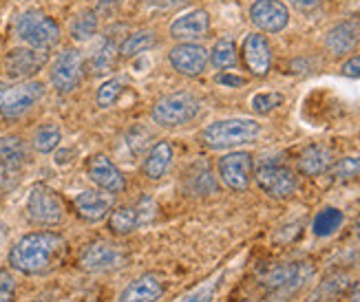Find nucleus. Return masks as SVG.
<instances>
[{"instance_id": "nucleus-43", "label": "nucleus", "mask_w": 360, "mask_h": 302, "mask_svg": "<svg viewBox=\"0 0 360 302\" xmlns=\"http://www.w3.org/2000/svg\"><path fill=\"white\" fill-rule=\"evenodd\" d=\"M352 302H360V284L354 289V294H352Z\"/></svg>"}, {"instance_id": "nucleus-8", "label": "nucleus", "mask_w": 360, "mask_h": 302, "mask_svg": "<svg viewBox=\"0 0 360 302\" xmlns=\"http://www.w3.org/2000/svg\"><path fill=\"white\" fill-rule=\"evenodd\" d=\"M129 256L120 245H113L108 241H96L91 243L80 256V269L89 274H106L115 272L127 265Z\"/></svg>"}, {"instance_id": "nucleus-31", "label": "nucleus", "mask_w": 360, "mask_h": 302, "mask_svg": "<svg viewBox=\"0 0 360 302\" xmlns=\"http://www.w3.org/2000/svg\"><path fill=\"white\" fill-rule=\"evenodd\" d=\"M124 91V79L122 77H113V79H106V82L98 88L96 95V102L100 108H111Z\"/></svg>"}, {"instance_id": "nucleus-41", "label": "nucleus", "mask_w": 360, "mask_h": 302, "mask_svg": "<svg viewBox=\"0 0 360 302\" xmlns=\"http://www.w3.org/2000/svg\"><path fill=\"white\" fill-rule=\"evenodd\" d=\"M146 3H148L150 7H160V9H166V7H170V5H175L177 0H146Z\"/></svg>"}, {"instance_id": "nucleus-24", "label": "nucleus", "mask_w": 360, "mask_h": 302, "mask_svg": "<svg viewBox=\"0 0 360 302\" xmlns=\"http://www.w3.org/2000/svg\"><path fill=\"white\" fill-rule=\"evenodd\" d=\"M139 223H142V221H139L137 208L122 205V208H115L113 212H108V230L117 236H127V234L135 232Z\"/></svg>"}, {"instance_id": "nucleus-7", "label": "nucleus", "mask_w": 360, "mask_h": 302, "mask_svg": "<svg viewBox=\"0 0 360 302\" xmlns=\"http://www.w3.org/2000/svg\"><path fill=\"white\" fill-rule=\"evenodd\" d=\"M255 179L263 192L270 195L272 199H288L296 190L294 172L288 166L274 162V159L263 157V162H259V166L255 170Z\"/></svg>"}, {"instance_id": "nucleus-20", "label": "nucleus", "mask_w": 360, "mask_h": 302, "mask_svg": "<svg viewBox=\"0 0 360 302\" xmlns=\"http://www.w3.org/2000/svg\"><path fill=\"white\" fill-rule=\"evenodd\" d=\"M164 296V284L158 280V276L144 274L135 278L127 289L122 291L117 302H158Z\"/></svg>"}, {"instance_id": "nucleus-6", "label": "nucleus", "mask_w": 360, "mask_h": 302, "mask_svg": "<svg viewBox=\"0 0 360 302\" xmlns=\"http://www.w3.org/2000/svg\"><path fill=\"white\" fill-rule=\"evenodd\" d=\"M27 216L31 223L42 225V228H53L58 225L62 216H65V208H62L60 197L46 185H34L29 190L27 197Z\"/></svg>"}, {"instance_id": "nucleus-30", "label": "nucleus", "mask_w": 360, "mask_h": 302, "mask_svg": "<svg viewBox=\"0 0 360 302\" xmlns=\"http://www.w3.org/2000/svg\"><path fill=\"white\" fill-rule=\"evenodd\" d=\"M98 34V13L96 11H84L77 15L71 25V38L77 42H86Z\"/></svg>"}, {"instance_id": "nucleus-18", "label": "nucleus", "mask_w": 360, "mask_h": 302, "mask_svg": "<svg viewBox=\"0 0 360 302\" xmlns=\"http://www.w3.org/2000/svg\"><path fill=\"white\" fill-rule=\"evenodd\" d=\"M243 60H245V67L255 75H259V77L268 75V71L272 67V51H270V44L265 40V36L250 34L243 40Z\"/></svg>"}, {"instance_id": "nucleus-42", "label": "nucleus", "mask_w": 360, "mask_h": 302, "mask_svg": "<svg viewBox=\"0 0 360 302\" xmlns=\"http://www.w3.org/2000/svg\"><path fill=\"white\" fill-rule=\"evenodd\" d=\"M5 181H7V168H5V166H0V188L5 185Z\"/></svg>"}, {"instance_id": "nucleus-4", "label": "nucleus", "mask_w": 360, "mask_h": 302, "mask_svg": "<svg viewBox=\"0 0 360 302\" xmlns=\"http://www.w3.org/2000/svg\"><path fill=\"white\" fill-rule=\"evenodd\" d=\"M199 108H201V102L193 93L177 91V93L164 95L162 100L155 102L150 115L155 124L164 126V129H177V126L193 122L199 115Z\"/></svg>"}, {"instance_id": "nucleus-22", "label": "nucleus", "mask_w": 360, "mask_h": 302, "mask_svg": "<svg viewBox=\"0 0 360 302\" xmlns=\"http://www.w3.org/2000/svg\"><path fill=\"white\" fill-rule=\"evenodd\" d=\"M170 164H173V146L168 141H158L144 159V174L150 181H158L166 174Z\"/></svg>"}, {"instance_id": "nucleus-15", "label": "nucleus", "mask_w": 360, "mask_h": 302, "mask_svg": "<svg viewBox=\"0 0 360 302\" xmlns=\"http://www.w3.org/2000/svg\"><path fill=\"white\" fill-rule=\"evenodd\" d=\"M86 174L93 183L102 190H106L108 195H120V192H124V188H127V181H124L117 166L104 155H96V157L89 159Z\"/></svg>"}, {"instance_id": "nucleus-16", "label": "nucleus", "mask_w": 360, "mask_h": 302, "mask_svg": "<svg viewBox=\"0 0 360 302\" xmlns=\"http://www.w3.org/2000/svg\"><path fill=\"white\" fill-rule=\"evenodd\" d=\"M360 42V18H347L332 27L325 36V46L334 55L352 53Z\"/></svg>"}, {"instance_id": "nucleus-26", "label": "nucleus", "mask_w": 360, "mask_h": 302, "mask_svg": "<svg viewBox=\"0 0 360 302\" xmlns=\"http://www.w3.org/2000/svg\"><path fill=\"white\" fill-rule=\"evenodd\" d=\"M155 31H148V29H142V31H135V34H131L127 40L122 42L120 46V55L122 58H135L139 53L148 51L150 46L155 44Z\"/></svg>"}, {"instance_id": "nucleus-44", "label": "nucleus", "mask_w": 360, "mask_h": 302, "mask_svg": "<svg viewBox=\"0 0 360 302\" xmlns=\"http://www.w3.org/2000/svg\"><path fill=\"white\" fill-rule=\"evenodd\" d=\"M3 241H5V225L0 223V245H3Z\"/></svg>"}, {"instance_id": "nucleus-17", "label": "nucleus", "mask_w": 360, "mask_h": 302, "mask_svg": "<svg viewBox=\"0 0 360 302\" xmlns=\"http://www.w3.org/2000/svg\"><path fill=\"white\" fill-rule=\"evenodd\" d=\"M210 29V15L203 9H193L188 13H181L179 18H175V22L170 25V36L175 40H184V42H193L206 36V31Z\"/></svg>"}, {"instance_id": "nucleus-14", "label": "nucleus", "mask_w": 360, "mask_h": 302, "mask_svg": "<svg viewBox=\"0 0 360 302\" xmlns=\"http://www.w3.org/2000/svg\"><path fill=\"white\" fill-rule=\"evenodd\" d=\"M170 65L173 69L181 75H188V77H197L206 71V65L210 60V53L203 49L201 44H195V42H181L177 44L175 49H170Z\"/></svg>"}, {"instance_id": "nucleus-1", "label": "nucleus", "mask_w": 360, "mask_h": 302, "mask_svg": "<svg viewBox=\"0 0 360 302\" xmlns=\"http://www.w3.org/2000/svg\"><path fill=\"white\" fill-rule=\"evenodd\" d=\"M67 241L56 232L25 234L9 251V265L25 276H44L62 265Z\"/></svg>"}, {"instance_id": "nucleus-45", "label": "nucleus", "mask_w": 360, "mask_h": 302, "mask_svg": "<svg viewBox=\"0 0 360 302\" xmlns=\"http://www.w3.org/2000/svg\"><path fill=\"white\" fill-rule=\"evenodd\" d=\"M7 88V84L5 82H0V98H3V91Z\"/></svg>"}, {"instance_id": "nucleus-36", "label": "nucleus", "mask_w": 360, "mask_h": 302, "mask_svg": "<svg viewBox=\"0 0 360 302\" xmlns=\"http://www.w3.org/2000/svg\"><path fill=\"white\" fill-rule=\"evenodd\" d=\"M15 300V278L9 269H0V302Z\"/></svg>"}, {"instance_id": "nucleus-28", "label": "nucleus", "mask_w": 360, "mask_h": 302, "mask_svg": "<svg viewBox=\"0 0 360 302\" xmlns=\"http://www.w3.org/2000/svg\"><path fill=\"white\" fill-rule=\"evenodd\" d=\"M237 46L230 38H221L217 40L212 51H210V62L217 67V69H232L237 67Z\"/></svg>"}, {"instance_id": "nucleus-5", "label": "nucleus", "mask_w": 360, "mask_h": 302, "mask_svg": "<svg viewBox=\"0 0 360 302\" xmlns=\"http://www.w3.org/2000/svg\"><path fill=\"white\" fill-rule=\"evenodd\" d=\"M314 276V267L309 263H283L272 267L263 278V287L272 298L281 300L294 291H299L303 284Z\"/></svg>"}, {"instance_id": "nucleus-3", "label": "nucleus", "mask_w": 360, "mask_h": 302, "mask_svg": "<svg viewBox=\"0 0 360 302\" xmlns=\"http://www.w3.org/2000/svg\"><path fill=\"white\" fill-rule=\"evenodd\" d=\"M15 36H18L27 46L40 51H49L60 42V27L53 18L38 9H29L18 15L13 25Z\"/></svg>"}, {"instance_id": "nucleus-13", "label": "nucleus", "mask_w": 360, "mask_h": 302, "mask_svg": "<svg viewBox=\"0 0 360 302\" xmlns=\"http://www.w3.org/2000/svg\"><path fill=\"white\" fill-rule=\"evenodd\" d=\"M250 20L265 34H278L290 22V11L281 0H255L250 7Z\"/></svg>"}, {"instance_id": "nucleus-37", "label": "nucleus", "mask_w": 360, "mask_h": 302, "mask_svg": "<svg viewBox=\"0 0 360 302\" xmlns=\"http://www.w3.org/2000/svg\"><path fill=\"white\" fill-rule=\"evenodd\" d=\"M214 296V282H206L201 287L193 289L191 294H186L179 302H212Z\"/></svg>"}, {"instance_id": "nucleus-27", "label": "nucleus", "mask_w": 360, "mask_h": 302, "mask_svg": "<svg viewBox=\"0 0 360 302\" xmlns=\"http://www.w3.org/2000/svg\"><path fill=\"white\" fill-rule=\"evenodd\" d=\"M117 44L111 42V40H106L100 49L93 53L91 58V71L93 75H106V73H111L113 67H115V62H117Z\"/></svg>"}, {"instance_id": "nucleus-38", "label": "nucleus", "mask_w": 360, "mask_h": 302, "mask_svg": "<svg viewBox=\"0 0 360 302\" xmlns=\"http://www.w3.org/2000/svg\"><path fill=\"white\" fill-rule=\"evenodd\" d=\"M214 82H217V84H221V86L239 88V86H243V84H245V79H243V77H239V75H232V73H219V75L214 77Z\"/></svg>"}, {"instance_id": "nucleus-29", "label": "nucleus", "mask_w": 360, "mask_h": 302, "mask_svg": "<svg viewBox=\"0 0 360 302\" xmlns=\"http://www.w3.org/2000/svg\"><path fill=\"white\" fill-rule=\"evenodd\" d=\"M62 141V131L58 129L56 124H44L36 131L34 135V148L42 155H49L53 152Z\"/></svg>"}, {"instance_id": "nucleus-12", "label": "nucleus", "mask_w": 360, "mask_h": 302, "mask_svg": "<svg viewBox=\"0 0 360 302\" xmlns=\"http://www.w3.org/2000/svg\"><path fill=\"white\" fill-rule=\"evenodd\" d=\"M46 51L31 49V46H22V49H13L3 60V71L11 79H27L36 75L46 65Z\"/></svg>"}, {"instance_id": "nucleus-34", "label": "nucleus", "mask_w": 360, "mask_h": 302, "mask_svg": "<svg viewBox=\"0 0 360 302\" xmlns=\"http://www.w3.org/2000/svg\"><path fill=\"white\" fill-rule=\"evenodd\" d=\"M193 183H195V192L197 195H212L217 192V183L212 179V174L206 166H199L197 172L193 174Z\"/></svg>"}, {"instance_id": "nucleus-10", "label": "nucleus", "mask_w": 360, "mask_h": 302, "mask_svg": "<svg viewBox=\"0 0 360 302\" xmlns=\"http://www.w3.org/2000/svg\"><path fill=\"white\" fill-rule=\"evenodd\" d=\"M82 53L77 49H65L53 62L51 67V84L56 93L60 95H69L77 88L82 79Z\"/></svg>"}, {"instance_id": "nucleus-2", "label": "nucleus", "mask_w": 360, "mask_h": 302, "mask_svg": "<svg viewBox=\"0 0 360 302\" xmlns=\"http://www.w3.org/2000/svg\"><path fill=\"white\" fill-rule=\"evenodd\" d=\"M259 135H261L259 122L234 117V119L212 122L210 126H206L201 133V141L212 150H228V148L250 144V141H255Z\"/></svg>"}, {"instance_id": "nucleus-23", "label": "nucleus", "mask_w": 360, "mask_h": 302, "mask_svg": "<svg viewBox=\"0 0 360 302\" xmlns=\"http://www.w3.org/2000/svg\"><path fill=\"white\" fill-rule=\"evenodd\" d=\"M27 162V146L20 137L5 135L0 137V166L7 170H18Z\"/></svg>"}, {"instance_id": "nucleus-35", "label": "nucleus", "mask_w": 360, "mask_h": 302, "mask_svg": "<svg viewBox=\"0 0 360 302\" xmlns=\"http://www.w3.org/2000/svg\"><path fill=\"white\" fill-rule=\"evenodd\" d=\"M148 141H150V135L146 129H142V126H135V129H131L127 135V144H129L131 152H135V155L142 152Z\"/></svg>"}, {"instance_id": "nucleus-21", "label": "nucleus", "mask_w": 360, "mask_h": 302, "mask_svg": "<svg viewBox=\"0 0 360 302\" xmlns=\"http://www.w3.org/2000/svg\"><path fill=\"white\" fill-rule=\"evenodd\" d=\"M334 166V152L323 144L307 146L299 157V170L307 177H319Z\"/></svg>"}, {"instance_id": "nucleus-11", "label": "nucleus", "mask_w": 360, "mask_h": 302, "mask_svg": "<svg viewBox=\"0 0 360 302\" xmlns=\"http://www.w3.org/2000/svg\"><path fill=\"white\" fill-rule=\"evenodd\" d=\"M252 155L248 152H228L219 159V177L234 192L248 190L250 179H252Z\"/></svg>"}, {"instance_id": "nucleus-39", "label": "nucleus", "mask_w": 360, "mask_h": 302, "mask_svg": "<svg viewBox=\"0 0 360 302\" xmlns=\"http://www.w3.org/2000/svg\"><path fill=\"white\" fill-rule=\"evenodd\" d=\"M340 73L345 77H360V55L349 58L345 65L340 67Z\"/></svg>"}, {"instance_id": "nucleus-19", "label": "nucleus", "mask_w": 360, "mask_h": 302, "mask_svg": "<svg viewBox=\"0 0 360 302\" xmlns=\"http://www.w3.org/2000/svg\"><path fill=\"white\" fill-rule=\"evenodd\" d=\"M111 197L96 192V190H84L73 199V210L82 221L89 223H98L108 212H111Z\"/></svg>"}, {"instance_id": "nucleus-32", "label": "nucleus", "mask_w": 360, "mask_h": 302, "mask_svg": "<svg viewBox=\"0 0 360 302\" xmlns=\"http://www.w3.org/2000/svg\"><path fill=\"white\" fill-rule=\"evenodd\" d=\"M283 102H285V98L281 93H259L252 98V110L259 115H268Z\"/></svg>"}, {"instance_id": "nucleus-25", "label": "nucleus", "mask_w": 360, "mask_h": 302, "mask_svg": "<svg viewBox=\"0 0 360 302\" xmlns=\"http://www.w3.org/2000/svg\"><path fill=\"white\" fill-rule=\"evenodd\" d=\"M342 221H345V214H342L338 208H325L314 216V223H311V232H314L319 238H327L340 230Z\"/></svg>"}, {"instance_id": "nucleus-9", "label": "nucleus", "mask_w": 360, "mask_h": 302, "mask_svg": "<svg viewBox=\"0 0 360 302\" xmlns=\"http://www.w3.org/2000/svg\"><path fill=\"white\" fill-rule=\"evenodd\" d=\"M42 95L44 86L40 82H22L15 86L7 84L0 98V115L5 119H18L42 100Z\"/></svg>"}, {"instance_id": "nucleus-33", "label": "nucleus", "mask_w": 360, "mask_h": 302, "mask_svg": "<svg viewBox=\"0 0 360 302\" xmlns=\"http://www.w3.org/2000/svg\"><path fill=\"white\" fill-rule=\"evenodd\" d=\"M334 172V177L336 179H354L360 174V157H345V159H340V162L332 168Z\"/></svg>"}, {"instance_id": "nucleus-40", "label": "nucleus", "mask_w": 360, "mask_h": 302, "mask_svg": "<svg viewBox=\"0 0 360 302\" xmlns=\"http://www.w3.org/2000/svg\"><path fill=\"white\" fill-rule=\"evenodd\" d=\"M290 3H292L296 9L309 11V9H316V7L321 5V0H290Z\"/></svg>"}]
</instances>
